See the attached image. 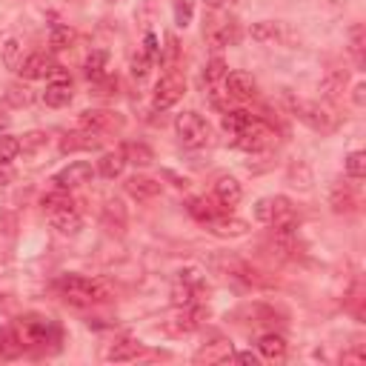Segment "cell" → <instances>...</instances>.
I'll use <instances>...</instances> for the list:
<instances>
[{
    "label": "cell",
    "instance_id": "obj_1",
    "mask_svg": "<svg viewBox=\"0 0 366 366\" xmlns=\"http://www.w3.org/2000/svg\"><path fill=\"white\" fill-rule=\"evenodd\" d=\"M58 292L75 303V306H92V303H106L115 298V292L103 284V281H92L83 278V274H63V278L55 284Z\"/></svg>",
    "mask_w": 366,
    "mask_h": 366
},
{
    "label": "cell",
    "instance_id": "obj_2",
    "mask_svg": "<svg viewBox=\"0 0 366 366\" xmlns=\"http://www.w3.org/2000/svg\"><path fill=\"white\" fill-rule=\"evenodd\" d=\"M286 101H289V109H292V115L298 118V120H303L309 129H315V132H332L335 126H338V118L327 109V106H320V103H315V101H301V98H292V95H286Z\"/></svg>",
    "mask_w": 366,
    "mask_h": 366
},
{
    "label": "cell",
    "instance_id": "obj_3",
    "mask_svg": "<svg viewBox=\"0 0 366 366\" xmlns=\"http://www.w3.org/2000/svg\"><path fill=\"white\" fill-rule=\"evenodd\" d=\"M175 129H177L180 144L189 146V149H201L212 141V126L198 112H180L177 120H175Z\"/></svg>",
    "mask_w": 366,
    "mask_h": 366
},
{
    "label": "cell",
    "instance_id": "obj_4",
    "mask_svg": "<svg viewBox=\"0 0 366 366\" xmlns=\"http://www.w3.org/2000/svg\"><path fill=\"white\" fill-rule=\"evenodd\" d=\"M15 335H18L20 346H46L58 338V329L52 320H46V317H29L18 327Z\"/></svg>",
    "mask_w": 366,
    "mask_h": 366
},
{
    "label": "cell",
    "instance_id": "obj_5",
    "mask_svg": "<svg viewBox=\"0 0 366 366\" xmlns=\"http://www.w3.org/2000/svg\"><path fill=\"white\" fill-rule=\"evenodd\" d=\"M123 115L120 112H109V109H89L80 112L77 126L83 132H95V134H106V132H120L123 129Z\"/></svg>",
    "mask_w": 366,
    "mask_h": 366
},
{
    "label": "cell",
    "instance_id": "obj_6",
    "mask_svg": "<svg viewBox=\"0 0 366 366\" xmlns=\"http://www.w3.org/2000/svg\"><path fill=\"white\" fill-rule=\"evenodd\" d=\"M235 137H238L235 144H238L244 152H252V155H255V152H263V149H269V146H272V141H274L272 129H269L263 120H258V118H255V120H252V123H249L244 132H238Z\"/></svg>",
    "mask_w": 366,
    "mask_h": 366
},
{
    "label": "cell",
    "instance_id": "obj_7",
    "mask_svg": "<svg viewBox=\"0 0 366 366\" xmlns=\"http://www.w3.org/2000/svg\"><path fill=\"white\" fill-rule=\"evenodd\" d=\"M183 92H187V83H183V77H177V75H166V77H160L158 86H155L152 106H155L158 112H166V109H172V106L183 98Z\"/></svg>",
    "mask_w": 366,
    "mask_h": 366
},
{
    "label": "cell",
    "instance_id": "obj_8",
    "mask_svg": "<svg viewBox=\"0 0 366 366\" xmlns=\"http://www.w3.org/2000/svg\"><path fill=\"white\" fill-rule=\"evenodd\" d=\"M298 212L292 209V203L286 198H272V217H269V226L274 232H295L298 229Z\"/></svg>",
    "mask_w": 366,
    "mask_h": 366
},
{
    "label": "cell",
    "instance_id": "obj_9",
    "mask_svg": "<svg viewBox=\"0 0 366 366\" xmlns=\"http://www.w3.org/2000/svg\"><path fill=\"white\" fill-rule=\"evenodd\" d=\"M92 175H95L92 163H86V160H75V163H69L66 169H61V172L55 175V183H58L61 189H75V187H83V183H89Z\"/></svg>",
    "mask_w": 366,
    "mask_h": 366
},
{
    "label": "cell",
    "instance_id": "obj_10",
    "mask_svg": "<svg viewBox=\"0 0 366 366\" xmlns=\"http://www.w3.org/2000/svg\"><path fill=\"white\" fill-rule=\"evenodd\" d=\"M203 317H206V309L198 306V303H189V306H183V312H180L177 317H172V324H169L166 329L175 332V335L192 332V329H198V327L203 324Z\"/></svg>",
    "mask_w": 366,
    "mask_h": 366
},
{
    "label": "cell",
    "instance_id": "obj_11",
    "mask_svg": "<svg viewBox=\"0 0 366 366\" xmlns=\"http://www.w3.org/2000/svg\"><path fill=\"white\" fill-rule=\"evenodd\" d=\"M126 192H129V198L146 203V201H155L160 195V183L155 177H146V175H132L126 180Z\"/></svg>",
    "mask_w": 366,
    "mask_h": 366
},
{
    "label": "cell",
    "instance_id": "obj_12",
    "mask_svg": "<svg viewBox=\"0 0 366 366\" xmlns=\"http://www.w3.org/2000/svg\"><path fill=\"white\" fill-rule=\"evenodd\" d=\"M241 198H244V189H241V183H238L235 177L223 175V177H217V180H215V201H217L223 209H232V206H238V203H241Z\"/></svg>",
    "mask_w": 366,
    "mask_h": 366
},
{
    "label": "cell",
    "instance_id": "obj_13",
    "mask_svg": "<svg viewBox=\"0 0 366 366\" xmlns=\"http://www.w3.org/2000/svg\"><path fill=\"white\" fill-rule=\"evenodd\" d=\"M49 223H52V229H58L61 235H77L80 226H83V217H80V212L75 206H66V209L49 212Z\"/></svg>",
    "mask_w": 366,
    "mask_h": 366
},
{
    "label": "cell",
    "instance_id": "obj_14",
    "mask_svg": "<svg viewBox=\"0 0 366 366\" xmlns=\"http://www.w3.org/2000/svg\"><path fill=\"white\" fill-rule=\"evenodd\" d=\"M206 40L212 46H217V49H223V46H235L241 40V29L235 20H223V23H215L212 29H206Z\"/></svg>",
    "mask_w": 366,
    "mask_h": 366
},
{
    "label": "cell",
    "instance_id": "obj_15",
    "mask_svg": "<svg viewBox=\"0 0 366 366\" xmlns=\"http://www.w3.org/2000/svg\"><path fill=\"white\" fill-rule=\"evenodd\" d=\"M55 69V63L46 58L43 52H34V55H29L23 63H20V77H26V80H43V77H49V72Z\"/></svg>",
    "mask_w": 366,
    "mask_h": 366
},
{
    "label": "cell",
    "instance_id": "obj_16",
    "mask_svg": "<svg viewBox=\"0 0 366 366\" xmlns=\"http://www.w3.org/2000/svg\"><path fill=\"white\" fill-rule=\"evenodd\" d=\"M223 83H226V95H232V98H252L255 95V77L246 72H229Z\"/></svg>",
    "mask_w": 366,
    "mask_h": 366
},
{
    "label": "cell",
    "instance_id": "obj_17",
    "mask_svg": "<svg viewBox=\"0 0 366 366\" xmlns=\"http://www.w3.org/2000/svg\"><path fill=\"white\" fill-rule=\"evenodd\" d=\"M101 146V134H95V132H72V134H66V141L61 144V149L63 152H77V149H98Z\"/></svg>",
    "mask_w": 366,
    "mask_h": 366
},
{
    "label": "cell",
    "instance_id": "obj_18",
    "mask_svg": "<svg viewBox=\"0 0 366 366\" xmlns=\"http://www.w3.org/2000/svg\"><path fill=\"white\" fill-rule=\"evenodd\" d=\"M106 66H109V55H106L103 49H95V52L86 58V63H83V75H86L92 83H101V80L106 77Z\"/></svg>",
    "mask_w": 366,
    "mask_h": 366
},
{
    "label": "cell",
    "instance_id": "obj_19",
    "mask_svg": "<svg viewBox=\"0 0 366 366\" xmlns=\"http://www.w3.org/2000/svg\"><path fill=\"white\" fill-rule=\"evenodd\" d=\"M249 34H252L255 43H274V40L284 37V23H278V20H260V23H252Z\"/></svg>",
    "mask_w": 366,
    "mask_h": 366
},
{
    "label": "cell",
    "instance_id": "obj_20",
    "mask_svg": "<svg viewBox=\"0 0 366 366\" xmlns=\"http://www.w3.org/2000/svg\"><path fill=\"white\" fill-rule=\"evenodd\" d=\"M43 101L46 106H52V109H63L72 103V83H49L43 92Z\"/></svg>",
    "mask_w": 366,
    "mask_h": 366
},
{
    "label": "cell",
    "instance_id": "obj_21",
    "mask_svg": "<svg viewBox=\"0 0 366 366\" xmlns=\"http://www.w3.org/2000/svg\"><path fill=\"white\" fill-rule=\"evenodd\" d=\"M220 203L217 201H212V198H195L192 203H189V215L195 217V220H201V223H212L215 217H220Z\"/></svg>",
    "mask_w": 366,
    "mask_h": 366
},
{
    "label": "cell",
    "instance_id": "obj_22",
    "mask_svg": "<svg viewBox=\"0 0 366 366\" xmlns=\"http://www.w3.org/2000/svg\"><path fill=\"white\" fill-rule=\"evenodd\" d=\"M329 203H332V209L338 215H343V212H352L358 206V198H355V192L346 187V183H335L332 195H329Z\"/></svg>",
    "mask_w": 366,
    "mask_h": 366
},
{
    "label": "cell",
    "instance_id": "obj_23",
    "mask_svg": "<svg viewBox=\"0 0 366 366\" xmlns=\"http://www.w3.org/2000/svg\"><path fill=\"white\" fill-rule=\"evenodd\" d=\"M258 352H260L266 360H281V358L286 355V341H284L281 335L269 332V335H263V338L258 341Z\"/></svg>",
    "mask_w": 366,
    "mask_h": 366
},
{
    "label": "cell",
    "instance_id": "obj_24",
    "mask_svg": "<svg viewBox=\"0 0 366 366\" xmlns=\"http://www.w3.org/2000/svg\"><path fill=\"white\" fill-rule=\"evenodd\" d=\"M343 86H346V72L335 69V72H329L324 80H320V95H324L327 101H338L343 95Z\"/></svg>",
    "mask_w": 366,
    "mask_h": 366
},
{
    "label": "cell",
    "instance_id": "obj_25",
    "mask_svg": "<svg viewBox=\"0 0 366 366\" xmlns=\"http://www.w3.org/2000/svg\"><path fill=\"white\" fill-rule=\"evenodd\" d=\"M123 169H126V158H123V152H120V149H118V152H106V155L98 160V172H101L103 177H109V180L120 177V175H123Z\"/></svg>",
    "mask_w": 366,
    "mask_h": 366
},
{
    "label": "cell",
    "instance_id": "obj_26",
    "mask_svg": "<svg viewBox=\"0 0 366 366\" xmlns=\"http://www.w3.org/2000/svg\"><path fill=\"white\" fill-rule=\"evenodd\" d=\"M209 226H212V232L220 235V238H235V235L246 232V223L238 220V217H215Z\"/></svg>",
    "mask_w": 366,
    "mask_h": 366
},
{
    "label": "cell",
    "instance_id": "obj_27",
    "mask_svg": "<svg viewBox=\"0 0 366 366\" xmlns=\"http://www.w3.org/2000/svg\"><path fill=\"white\" fill-rule=\"evenodd\" d=\"M120 152H123L126 163H134V166H149L155 160V155H152V149L146 144H126Z\"/></svg>",
    "mask_w": 366,
    "mask_h": 366
},
{
    "label": "cell",
    "instance_id": "obj_28",
    "mask_svg": "<svg viewBox=\"0 0 366 366\" xmlns=\"http://www.w3.org/2000/svg\"><path fill=\"white\" fill-rule=\"evenodd\" d=\"M252 120H255L252 112H246V109H232V112H226V115H223V129H226V132H232V134H238V132H244Z\"/></svg>",
    "mask_w": 366,
    "mask_h": 366
},
{
    "label": "cell",
    "instance_id": "obj_29",
    "mask_svg": "<svg viewBox=\"0 0 366 366\" xmlns=\"http://www.w3.org/2000/svg\"><path fill=\"white\" fill-rule=\"evenodd\" d=\"M198 286H201V284H189V281L180 278V281L172 286V303H175V306H189V303H195Z\"/></svg>",
    "mask_w": 366,
    "mask_h": 366
},
{
    "label": "cell",
    "instance_id": "obj_30",
    "mask_svg": "<svg viewBox=\"0 0 366 366\" xmlns=\"http://www.w3.org/2000/svg\"><path fill=\"white\" fill-rule=\"evenodd\" d=\"M40 206L46 209V212H55V209H66V206H75L72 203V198H69V189H52V192H46L43 198H40Z\"/></svg>",
    "mask_w": 366,
    "mask_h": 366
},
{
    "label": "cell",
    "instance_id": "obj_31",
    "mask_svg": "<svg viewBox=\"0 0 366 366\" xmlns=\"http://www.w3.org/2000/svg\"><path fill=\"white\" fill-rule=\"evenodd\" d=\"M137 355H141V343H137V341H118V343L106 352L109 360H134Z\"/></svg>",
    "mask_w": 366,
    "mask_h": 366
},
{
    "label": "cell",
    "instance_id": "obj_32",
    "mask_svg": "<svg viewBox=\"0 0 366 366\" xmlns=\"http://www.w3.org/2000/svg\"><path fill=\"white\" fill-rule=\"evenodd\" d=\"M72 43H75V29H69V26H52V32H49V46H52L55 52L69 49Z\"/></svg>",
    "mask_w": 366,
    "mask_h": 366
},
{
    "label": "cell",
    "instance_id": "obj_33",
    "mask_svg": "<svg viewBox=\"0 0 366 366\" xmlns=\"http://www.w3.org/2000/svg\"><path fill=\"white\" fill-rule=\"evenodd\" d=\"M20 55H23V46H20V40H18V37H9V40H6V46H4V66L18 72V69H20V63H23V58H20Z\"/></svg>",
    "mask_w": 366,
    "mask_h": 366
},
{
    "label": "cell",
    "instance_id": "obj_34",
    "mask_svg": "<svg viewBox=\"0 0 366 366\" xmlns=\"http://www.w3.org/2000/svg\"><path fill=\"white\" fill-rule=\"evenodd\" d=\"M229 358H232V346L223 343V341L198 352V360H206V363H220V360H229Z\"/></svg>",
    "mask_w": 366,
    "mask_h": 366
},
{
    "label": "cell",
    "instance_id": "obj_35",
    "mask_svg": "<svg viewBox=\"0 0 366 366\" xmlns=\"http://www.w3.org/2000/svg\"><path fill=\"white\" fill-rule=\"evenodd\" d=\"M20 155V141L12 134H0V163H12L15 158Z\"/></svg>",
    "mask_w": 366,
    "mask_h": 366
},
{
    "label": "cell",
    "instance_id": "obj_36",
    "mask_svg": "<svg viewBox=\"0 0 366 366\" xmlns=\"http://www.w3.org/2000/svg\"><path fill=\"white\" fill-rule=\"evenodd\" d=\"M18 352H20L18 335L9 332V329H0V360H9V358H15Z\"/></svg>",
    "mask_w": 366,
    "mask_h": 366
},
{
    "label": "cell",
    "instance_id": "obj_37",
    "mask_svg": "<svg viewBox=\"0 0 366 366\" xmlns=\"http://www.w3.org/2000/svg\"><path fill=\"white\" fill-rule=\"evenodd\" d=\"M195 18V0H175V23L187 29Z\"/></svg>",
    "mask_w": 366,
    "mask_h": 366
},
{
    "label": "cell",
    "instance_id": "obj_38",
    "mask_svg": "<svg viewBox=\"0 0 366 366\" xmlns=\"http://www.w3.org/2000/svg\"><path fill=\"white\" fill-rule=\"evenodd\" d=\"M343 166H346V175L352 180H363L366 177V152H352Z\"/></svg>",
    "mask_w": 366,
    "mask_h": 366
},
{
    "label": "cell",
    "instance_id": "obj_39",
    "mask_svg": "<svg viewBox=\"0 0 366 366\" xmlns=\"http://www.w3.org/2000/svg\"><path fill=\"white\" fill-rule=\"evenodd\" d=\"M46 132H29V134H23V141H20V152L23 155H37L43 146H46Z\"/></svg>",
    "mask_w": 366,
    "mask_h": 366
},
{
    "label": "cell",
    "instance_id": "obj_40",
    "mask_svg": "<svg viewBox=\"0 0 366 366\" xmlns=\"http://www.w3.org/2000/svg\"><path fill=\"white\" fill-rule=\"evenodd\" d=\"M226 75H229V66H226L223 58H212V61L206 63V83H209V86L226 80Z\"/></svg>",
    "mask_w": 366,
    "mask_h": 366
},
{
    "label": "cell",
    "instance_id": "obj_41",
    "mask_svg": "<svg viewBox=\"0 0 366 366\" xmlns=\"http://www.w3.org/2000/svg\"><path fill=\"white\" fill-rule=\"evenodd\" d=\"M349 40H352V55H355V63L358 66H363V26L360 23H355L352 29H349Z\"/></svg>",
    "mask_w": 366,
    "mask_h": 366
},
{
    "label": "cell",
    "instance_id": "obj_42",
    "mask_svg": "<svg viewBox=\"0 0 366 366\" xmlns=\"http://www.w3.org/2000/svg\"><path fill=\"white\" fill-rule=\"evenodd\" d=\"M6 101L12 103V106H29L32 103V95H29V89H20V86H9V92H6Z\"/></svg>",
    "mask_w": 366,
    "mask_h": 366
},
{
    "label": "cell",
    "instance_id": "obj_43",
    "mask_svg": "<svg viewBox=\"0 0 366 366\" xmlns=\"http://www.w3.org/2000/svg\"><path fill=\"white\" fill-rule=\"evenodd\" d=\"M149 69H152V61H149V58H146L144 52L132 58V75H134L137 80H144V77L149 75Z\"/></svg>",
    "mask_w": 366,
    "mask_h": 366
},
{
    "label": "cell",
    "instance_id": "obj_44",
    "mask_svg": "<svg viewBox=\"0 0 366 366\" xmlns=\"http://www.w3.org/2000/svg\"><path fill=\"white\" fill-rule=\"evenodd\" d=\"M144 55H146V58H149L152 63H155V61L160 58V46H158V37H155L152 32H149V34L144 37Z\"/></svg>",
    "mask_w": 366,
    "mask_h": 366
},
{
    "label": "cell",
    "instance_id": "obj_45",
    "mask_svg": "<svg viewBox=\"0 0 366 366\" xmlns=\"http://www.w3.org/2000/svg\"><path fill=\"white\" fill-rule=\"evenodd\" d=\"M269 217H272V198H260V201L255 203V220L269 223Z\"/></svg>",
    "mask_w": 366,
    "mask_h": 366
},
{
    "label": "cell",
    "instance_id": "obj_46",
    "mask_svg": "<svg viewBox=\"0 0 366 366\" xmlns=\"http://www.w3.org/2000/svg\"><path fill=\"white\" fill-rule=\"evenodd\" d=\"M49 83H72V80H69V75H66L61 66H55V69L49 72Z\"/></svg>",
    "mask_w": 366,
    "mask_h": 366
},
{
    "label": "cell",
    "instance_id": "obj_47",
    "mask_svg": "<svg viewBox=\"0 0 366 366\" xmlns=\"http://www.w3.org/2000/svg\"><path fill=\"white\" fill-rule=\"evenodd\" d=\"M352 101H355L358 106H363V103H366V83H358V86H355V95H352Z\"/></svg>",
    "mask_w": 366,
    "mask_h": 366
},
{
    "label": "cell",
    "instance_id": "obj_48",
    "mask_svg": "<svg viewBox=\"0 0 366 366\" xmlns=\"http://www.w3.org/2000/svg\"><path fill=\"white\" fill-rule=\"evenodd\" d=\"M12 177H15V175L6 169V163H0V187H9Z\"/></svg>",
    "mask_w": 366,
    "mask_h": 366
},
{
    "label": "cell",
    "instance_id": "obj_49",
    "mask_svg": "<svg viewBox=\"0 0 366 366\" xmlns=\"http://www.w3.org/2000/svg\"><path fill=\"white\" fill-rule=\"evenodd\" d=\"M232 358L241 360V363H252V366L258 363V355H252V352H238V355H232Z\"/></svg>",
    "mask_w": 366,
    "mask_h": 366
},
{
    "label": "cell",
    "instance_id": "obj_50",
    "mask_svg": "<svg viewBox=\"0 0 366 366\" xmlns=\"http://www.w3.org/2000/svg\"><path fill=\"white\" fill-rule=\"evenodd\" d=\"M203 4H206L209 9H215V12H217V9H223L226 4H238V0H203Z\"/></svg>",
    "mask_w": 366,
    "mask_h": 366
}]
</instances>
